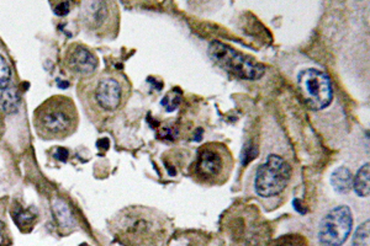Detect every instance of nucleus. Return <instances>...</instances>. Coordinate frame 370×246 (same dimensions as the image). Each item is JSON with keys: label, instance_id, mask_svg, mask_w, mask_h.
I'll return each instance as SVG.
<instances>
[{"label": "nucleus", "instance_id": "obj_6", "mask_svg": "<svg viewBox=\"0 0 370 246\" xmlns=\"http://www.w3.org/2000/svg\"><path fill=\"white\" fill-rule=\"evenodd\" d=\"M130 84L120 74H104L95 81L93 100L101 114H115L123 109L128 99Z\"/></svg>", "mask_w": 370, "mask_h": 246}, {"label": "nucleus", "instance_id": "obj_18", "mask_svg": "<svg viewBox=\"0 0 370 246\" xmlns=\"http://www.w3.org/2000/svg\"><path fill=\"white\" fill-rule=\"evenodd\" d=\"M69 9H71L69 4H68L67 1H63V3H61V4L57 5V6L55 8V13H56L57 15H60V16H65V15H67L68 13H69Z\"/></svg>", "mask_w": 370, "mask_h": 246}, {"label": "nucleus", "instance_id": "obj_4", "mask_svg": "<svg viewBox=\"0 0 370 246\" xmlns=\"http://www.w3.org/2000/svg\"><path fill=\"white\" fill-rule=\"evenodd\" d=\"M293 168L289 161L278 154L268 156L257 168L254 191L262 199H274L289 187Z\"/></svg>", "mask_w": 370, "mask_h": 246}, {"label": "nucleus", "instance_id": "obj_10", "mask_svg": "<svg viewBox=\"0 0 370 246\" xmlns=\"http://www.w3.org/2000/svg\"><path fill=\"white\" fill-rule=\"evenodd\" d=\"M109 15V8L105 0H84L82 8L83 20L91 29L98 30L104 24Z\"/></svg>", "mask_w": 370, "mask_h": 246}, {"label": "nucleus", "instance_id": "obj_19", "mask_svg": "<svg viewBox=\"0 0 370 246\" xmlns=\"http://www.w3.org/2000/svg\"><path fill=\"white\" fill-rule=\"evenodd\" d=\"M3 224L0 223V244H3L4 242V240H3Z\"/></svg>", "mask_w": 370, "mask_h": 246}, {"label": "nucleus", "instance_id": "obj_2", "mask_svg": "<svg viewBox=\"0 0 370 246\" xmlns=\"http://www.w3.org/2000/svg\"><path fill=\"white\" fill-rule=\"evenodd\" d=\"M79 117L76 105L66 96H52L33 114V124L43 139H66L76 132Z\"/></svg>", "mask_w": 370, "mask_h": 246}, {"label": "nucleus", "instance_id": "obj_1", "mask_svg": "<svg viewBox=\"0 0 370 246\" xmlns=\"http://www.w3.org/2000/svg\"><path fill=\"white\" fill-rule=\"evenodd\" d=\"M113 227L120 242L131 245H164L172 233L169 219L147 207L123 209Z\"/></svg>", "mask_w": 370, "mask_h": 246}, {"label": "nucleus", "instance_id": "obj_7", "mask_svg": "<svg viewBox=\"0 0 370 246\" xmlns=\"http://www.w3.org/2000/svg\"><path fill=\"white\" fill-rule=\"evenodd\" d=\"M298 88L310 109H326L332 102V83L323 71L308 68L300 71L296 78Z\"/></svg>", "mask_w": 370, "mask_h": 246}, {"label": "nucleus", "instance_id": "obj_9", "mask_svg": "<svg viewBox=\"0 0 370 246\" xmlns=\"http://www.w3.org/2000/svg\"><path fill=\"white\" fill-rule=\"evenodd\" d=\"M67 66L78 76H91L99 66V61L91 49L74 45L67 52Z\"/></svg>", "mask_w": 370, "mask_h": 246}, {"label": "nucleus", "instance_id": "obj_13", "mask_svg": "<svg viewBox=\"0 0 370 246\" xmlns=\"http://www.w3.org/2000/svg\"><path fill=\"white\" fill-rule=\"evenodd\" d=\"M53 213H55L58 226H61L62 228H69L73 226L74 221L72 217L71 211L68 209L66 202H63L62 199H57L53 204Z\"/></svg>", "mask_w": 370, "mask_h": 246}, {"label": "nucleus", "instance_id": "obj_8", "mask_svg": "<svg viewBox=\"0 0 370 246\" xmlns=\"http://www.w3.org/2000/svg\"><path fill=\"white\" fill-rule=\"evenodd\" d=\"M353 227V216L347 206L331 209L320 223L318 240L323 245H342L346 242Z\"/></svg>", "mask_w": 370, "mask_h": 246}, {"label": "nucleus", "instance_id": "obj_17", "mask_svg": "<svg viewBox=\"0 0 370 246\" xmlns=\"http://www.w3.org/2000/svg\"><path fill=\"white\" fill-rule=\"evenodd\" d=\"M10 76H11L10 66H8V63L5 62L4 58L0 56V89L1 90L9 86Z\"/></svg>", "mask_w": 370, "mask_h": 246}, {"label": "nucleus", "instance_id": "obj_14", "mask_svg": "<svg viewBox=\"0 0 370 246\" xmlns=\"http://www.w3.org/2000/svg\"><path fill=\"white\" fill-rule=\"evenodd\" d=\"M20 100L13 88H5L1 94V106L5 112L14 114L19 109Z\"/></svg>", "mask_w": 370, "mask_h": 246}, {"label": "nucleus", "instance_id": "obj_3", "mask_svg": "<svg viewBox=\"0 0 370 246\" xmlns=\"http://www.w3.org/2000/svg\"><path fill=\"white\" fill-rule=\"evenodd\" d=\"M232 153L223 143H206L198 151L191 176L196 182L206 187L223 186L228 182L233 170Z\"/></svg>", "mask_w": 370, "mask_h": 246}, {"label": "nucleus", "instance_id": "obj_12", "mask_svg": "<svg viewBox=\"0 0 370 246\" xmlns=\"http://www.w3.org/2000/svg\"><path fill=\"white\" fill-rule=\"evenodd\" d=\"M369 163H366L357 172L356 179H353V189L359 197H368L369 196Z\"/></svg>", "mask_w": 370, "mask_h": 246}, {"label": "nucleus", "instance_id": "obj_16", "mask_svg": "<svg viewBox=\"0 0 370 246\" xmlns=\"http://www.w3.org/2000/svg\"><path fill=\"white\" fill-rule=\"evenodd\" d=\"M13 216H14V221L19 226V228L31 227L33 219H35V217L30 213L29 211H24L21 209L15 211Z\"/></svg>", "mask_w": 370, "mask_h": 246}, {"label": "nucleus", "instance_id": "obj_5", "mask_svg": "<svg viewBox=\"0 0 370 246\" xmlns=\"http://www.w3.org/2000/svg\"><path fill=\"white\" fill-rule=\"evenodd\" d=\"M209 56L221 69L243 81L261 79L266 66L220 41L210 43Z\"/></svg>", "mask_w": 370, "mask_h": 246}, {"label": "nucleus", "instance_id": "obj_11", "mask_svg": "<svg viewBox=\"0 0 370 246\" xmlns=\"http://www.w3.org/2000/svg\"><path fill=\"white\" fill-rule=\"evenodd\" d=\"M331 184L340 194H348L353 187V175L348 168L341 166L333 171Z\"/></svg>", "mask_w": 370, "mask_h": 246}, {"label": "nucleus", "instance_id": "obj_15", "mask_svg": "<svg viewBox=\"0 0 370 246\" xmlns=\"http://www.w3.org/2000/svg\"><path fill=\"white\" fill-rule=\"evenodd\" d=\"M353 244L357 246H369V221L358 228L353 238Z\"/></svg>", "mask_w": 370, "mask_h": 246}]
</instances>
